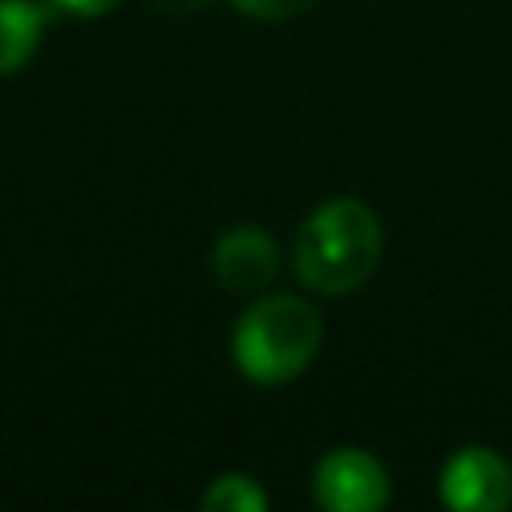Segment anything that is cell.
I'll list each match as a JSON object with an SVG mask.
<instances>
[{"label": "cell", "instance_id": "cell-1", "mask_svg": "<svg viewBox=\"0 0 512 512\" xmlns=\"http://www.w3.org/2000/svg\"><path fill=\"white\" fill-rule=\"evenodd\" d=\"M380 244L384 232L368 204L332 200L304 220L296 236V272L316 292H356L376 272Z\"/></svg>", "mask_w": 512, "mask_h": 512}, {"label": "cell", "instance_id": "cell-2", "mask_svg": "<svg viewBox=\"0 0 512 512\" xmlns=\"http://www.w3.org/2000/svg\"><path fill=\"white\" fill-rule=\"evenodd\" d=\"M324 324L316 308L300 296H264L256 300L232 336L236 364L256 384H284L304 372L320 348Z\"/></svg>", "mask_w": 512, "mask_h": 512}, {"label": "cell", "instance_id": "cell-3", "mask_svg": "<svg viewBox=\"0 0 512 512\" xmlns=\"http://www.w3.org/2000/svg\"><path fill=\"white\" fill-rule=\"evenodd\" d=\"M316 500L332 512H372L388 500V472L360 448H336L316 468Z\"/></svg>", "mask_w": 512, "mask_h": 512}, {"label": "cell", "instance_id": "cell-4", "mask_svg": "<svg viewBox=\"0 0 512 512\" xmlns=\"http://www.w3.org/2000/svg\"><path fill=\"white\" fill-rule=\"evenodd\" d=\"M440 496L464 512H500L512 504V468L492 448H460L444 464Z\"/></svg>", "mask_w": 512, "mask_h": 512}, {"label": "cell", "instance_id": "cell-5", "mask_svg": "<svg viewBox=\"0 0 512 512\" xmlns=\"http://www.w3.org/2000/svg\"><path fill=\"white\" fill-rule=\"evenodd\" d=\"M280 252L260 228H232L212 248V272L228 292H260L272 284Z\"/></svg>", "mask_w": 512, "mask_h": 512}, {"label": "cell", "instance_id": "cell-6", "mask_svg": "<svg viewBox=\"0 0 512 512\" xmlns=\"http://www.w3.org/2000/svg\"><path fill=\"white\" fill-rule=\"evenodd\" d=\"M48 20L52 4L44 8L36 0H0V76H12L32 60Z\"/></svg>", "mask_w": 512, "mask_h": 512}, {"label": "cell", "instance_id": "cell-7", "mask_svg": "<svg viewBox=\"0 0 512 512\" xmlns=\"http://www.w3.org/2000/svg\"><path fill=\"white\" fill-rule=\"evenodd\" d=\"M200 504L208 512H264L268 508V496L260 492V484L244 472H228V476H216L208 484V492L200 496Z\"/></svg>", "mask_w": 512, "mask_h": 512}, {"label": "cell", "instance_id": "cell-8", "mask_svg": "<svg viewBox=\"0 0 512 512\" xmlns=\"http://www.w3.org/2000/svg\"><path fill=\"white\" fill-rule=\"evenodd\" d=\"M232 4L256 20H292L312 8V0H232Z\"/></svg>", "mask_w": 512, "mask_h": 512}, {"label": "cell", "instance_id": "cell-9", "mask_svg": "<svg viewBox=\"0 0 512 512\" xmlns=\"http://www.w3.org/2000/svg\"><path fill=\"white\" fill-rule=\"evenodd\" d=\"M52 8H64V12H76V16H100L108 8H116L120 0H48Z\"/></svg>", "mask_w": 512, "mask_h": 512}, {"label": "cell", "instance_id": "cell-10", "mask_svg": "<svg viewBox=\"0 0 512 512\" xmlns=\"http://www.w3.org/2000/svg\"><path fill=\"white\" fill-rule=\"evenodd\" d=\"M164 8H172V12H192V8H204L208 0H160Z\"/></svg>", "mask_w": 512, "mask_h": 512}]
</instances>
